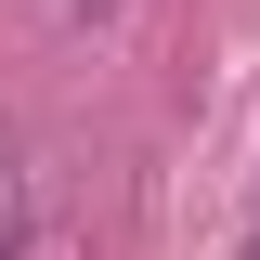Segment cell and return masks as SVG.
Masks as SVG:
<instances>
[{"label":"cell","mask_w":260,"mask_h":260,"mask_svg":"<svg viewBox=\"0 0 260 260\" xmlns=\"http://www.w3.org/2000/svg\"><path fill=\"white\" fill-rule=\"evenodd\" d=\"M26 234H39V195H26V156L0 143V260H26Z\"/></svg>","instance_id":"1"},{"label":"cell","mask_w":260,"mask_h":260,"mask_svg":"<svg viewBox=\"0 0 260 260\" xmlns=\"http://www.w3.org/2000/svg\"><path fill=\"white\" fill-rule=\"evenodd\" d=\"M247 260H260V234H247Z\"/></svg>","instance_id":"2"}]
</instances>
